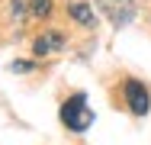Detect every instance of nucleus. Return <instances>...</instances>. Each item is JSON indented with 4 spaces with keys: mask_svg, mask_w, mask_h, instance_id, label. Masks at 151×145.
Wrapping results in <instances>:
<instances>
[{
    "mask_svg": "<svg viewBox=\"0 0 151 145\" xmlns=\"http://www.w3.org/2000/svg\"><path fill=\"white\" fill-rule=\"evenodd\" d=\"M61 123H64L71 132H84V129L93 126V110H90V103H87L84 94H74V97L61 107Z\"/></svg>",
    "mask_w": 151,
    "mask_h": 145,
    "instance_id": "obj_1",
    "label": "nucleus"
},
{
    "mask_svg": "<svg viewBox=\"0 0 151 145\" xmlns=\"http://www.w3.org/2000/svg\"><path fill=\"white\" fill-rule=\"evenodd\" d=\"M96 7L103 10V16L116 29L129 26V23L135 20V0H96Z\"/></svg>",
    "mask_w": 151,
    "mask_h": 145,
    "instance_id": "obj_2",
    "label": "nucleus"
},
{
    "mask_svg": "<svg viewBox=\"0 0 151 145\" xmlns=\"http://www.w3.org/2000/svg\"><path fill=\"white\" fill-rule=\"evenodd\" d=\"M125 100H129V110L135 116H145L151 110V94L142 81H125Z\"/></svg>",
    "mask_w": 151,
    "mask_h": 145,
    "instance_id": "obj_3",
    "label": "nucleus"
},
{
    "mask_svg": "<svg viewBox=\"0 0 151 145\" xmlns=\"http://www.w3.org/2000/svg\"><path fill=\"white\" fill-rule=\"evenodd\" d=\"M68 16L74 20V23H81V26H93V10H90V3H84V0H71L68 3Z\"/></svg>",
    "mask_w": 151,
    "mask_h": 145,
    "instance_id": "obj_4",
    "label": "nucleus"
},
{
    "mask_svg": "<svg viewBox=\"0 0 151 145\" xmlns=\"http://www.w3.org/2000/svg\"><path fill=\"white\" fill-rule=\"evenodd\" d=\"M61 45H64V36H61L58 29H55V32H42V36L35 39V52H39V55H45V52H58Z\"/></svg>",
    "mask_w": 151,
    "mask_h": 145,
    "instance_id": "obj_5",
    "label": "nucleus"
},
{
    "mask_svg": "<svg viewBox=\"0 0 151 145\" xmlns=\"http://www.w3.org/2000/svg\"><path fill=\"white\" fill-rule=\"evenodd\" d=\"M29 10L35 16H48L52 13V0H29Z\"/></svg>",
    "mask_w": 151,
    "mask_h": 145,
    "instance_id": "obj_6",
    "label": "nucleus"
},
{
    "mask_svg": "<svg viewBox=\"0 0 151 145\" xmlns=\"http://www.w3.org/2000/svg\"><path fill=\"white\" fill-rule=\"evenodd\" d=\"M10 7H13V20H16V23H19V20H26V10H29V0H13Z\"/></svg>",
    "mask_w": 151,
    "mask_h": 145,
    "instance_id": "obj_7",
    "label": "nucleus"
},
{
    "mask_svg": "<svg viewBox=\"0 0 151 145\" xmlns=\"http://www.w3.org/2000/svg\"><path fill=\"white\" fill-rule=\"evenodd\" d=\"M13 71H16V74H26V71H32V61H23V58L13 61Z\"/></svg>",
    "mask_w": 151,
    "mask_h": 145,
    "instance_id": "obj_8",
    "label": "nucleus"
}]
</instances>
